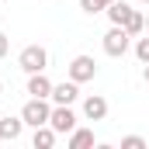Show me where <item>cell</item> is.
Returning a JSON list of instances; mask_svg holds the SVG:
<instances>
[{
  "instance_id": "obj_1",
  "label": "cell",
  "mask_w": 149,
  "mask_h": 149,
  "mask_svg": "<svg viewBox=\"0 0 149 149\" xmlns=\"http://www.w3.org/2000/svg\"><path fill=\"white\" fill-rule=\"evenodd\" d=\"M49 114H52L49 97H31V101H24V108H21V118H24V125H28V128L49 125Z\"/></svg>"
},
{
  "instance_id": "obj_2",
  "label": "cell",
  "mask_w": 149,
  "mask_h": 149,
  "mask_svg": "<svg viewBox=\"0 0 149 149\" xmlns=\"http://www.w3.org/2000/svg\"><path fill=\"white\" fill-rule=\"evenodd\" d=\"M17 66H21L24 73H42V70L49 66V49H45V45H24L21 56H17Z\"/></svg>"
},
{
  "instance_id": "obj_3",
  "label": "cell",
  "mask_w": 149,
  "mask_h": 149,
  "mask_svg": "<svg viewBox=\"0 0 149 149\" xmlns=\"http://www.w3.org/2000/svg\"><path fill=\"white\" fill-rule=\"evenodd\" d=\"M101 45H104V52H108L111 59H121V56L128 52V45H132V35H128V31H125L121 24H111Z\"/></svg>"
},
{
  "instance_id": "obj_4",
  "label": "cell",
  "mask_w": 149,
  "mask_h": 149,
  "mask_svg": "<svg viewBox=\"0 0 149 149\" xmlns=\"http://www.w3.org/2000/svg\"><path fill=\"white\" fill-rule=\"evenodd\" d=\"M49 125H52L59 135H70V132L76 128V111H73V104H52Z\"/></svg>"
},
{
  "instance_id": "obj_5",
  "label": "cell",
  "mask_w": 149,
  "mask_h": 149,
  "mask_svg": "<svg viewBox=\"0 0 149 149\" xmlns=\"http://www.w3.org/2000/svg\"><path fill=\"white\" fill-rule=\"evenodd\" d=\"M66 73L76 83H90L97 76V63H94V56H73V63L66 66Z\"/></svg>"
},
{
  "instance_id": "obj_6",
  "label": "cell",
  "mask_w": 149,
  "mask_h": 149,
  "mask_svg": "<svg viewBox=\"0 0 149 149\" xmlns=\"http://www.w3.org/2000/svg\"><path fill=\"white\" fill-rule=\"evenodd\" d=\"M76 97H80V83H76V80L52 83V94H49V101H52V104H73Z\"/></svg>"
},
{
  "instance_id": "obj_7",
  "label": "cell",
  "mask_w": 149,
  "mask_h": 149,
  "mask_svg": "<svg viewBox=\"0 0 149 149\" xmlns=\"http://www.w3.org/2000/svg\"><path fill=\"white\" fill-rule=\"evenodd\" d=\"M21 132H24V118H21V114H7V118H0V139H3V142H17Z\"/></svg>"
},
{
  "instance_id": "obj_8",
  "label": "cell",
  "mask_w": 149,
  "mask_h": 149,
  "mask_svg": "<svg viewBox=\"0 0 149 149\" xmlns=\"http://www.w3.org/2000/svg\"><path fill=\"white\" fill-rule=\"evenodd\" d=\"M83 118H87V121H104V118H108V101H104L101 94H90V97L83 101Z\"/></svg>"
},
{
  "instance_id": "obj_9",
  "label": "cell",
  "mask_w": 149,
  "mask_h": 149,
  "mask_svg": "<svg viewBox=\"0 0 149 149\" xmlns=\"http://www.w3.org/2000/svg\"><path fill=\"white\" fill-rule=\"evenodd\" d=\"M28 94L31 97H49L52 94V80L45 76V70L42 73H28Z\"/></svg>"
},
{
  "instance_id": "obj_10",
  "label": "cell",
  "mask_w": 149,
  "mask_h": 149,
  "mask_svg": "<svg viewBox=\"0 0 149 149\" xmlns=\"http://www.w3.org/2000/svg\"><path fill=\"white\" fill-rule=\"evenodd\" d=\"M56 139H59V132H56L52 125H38L35 135H31V146H35V149H52Z\"/></svg>"
},
{
  "instance_id": "obj_11",
  "label": "cell",
  "mask_w": 149,
  "mask_h": 149,
  "mask_svg": "<svg viewBox=\"0 0 149 149\" xmlns=\"http://www.w3.org/2000/svg\"><path fill=\"white\" fill-rule=\"evenodd\" d=\"M66 146H70V149H90V146H94V128H73Z\"/></svg>"
},
{
  "instance_id": "obj_12",
  "label": "cell",
  "mask_w": 149,
  "mask_h": 149,
  "mask_svg": "<svg viewBox=\"0 0 149 149\" xmlns=\"http://www.w3.org/2000/svg\"><path fill=\"white\" fill-rule=\"evenodd\" d=\"M104 14H108V21H111V24H125V21H128V14H132V7H128L125 0H114V3H108V10H104Z\"/></svg>"
},
{
  "instance_id": "obj_13",
  "label": "cell",
  "mask_w": 149,
  "mask_h": 149,
  "mask_svg": "<svg viewBox=\"0 0 149 149\" xmlns=\"http://www.w3.org/2000/svg\"><path fill=\"white\" fill-rule=\"evenodd\" d=\"M121 28H125V31H128L132 38H135V35H142V31H146V14H139V10H132V14H128V21H125Z\"/></svg>"
},
{
  "instance_id": "obj_14",
  "label": "cell",
  "mask_w": 149,
  "mask_h": 149,
  "mask_svg": "<svg viewBox=\"0 0 149 149\" xmlns=\"http://www.w3.org/2000/svg\"><path fill=\"white\" fill-rule=\"evenodd\" d=\"M108 3H114V0H80V10L83 14H104Z\"/></svg>"
},
{
  "instance_id": "obj_15",
  "label": "cell",
  "mask_w": 149,
  "mask_h": 149,
  "mask_svg": "<svg viewBox=\"0 0 149 149\" xmlns=\"http://www.w3.org/2000/svg\"><path fill=\"white\" fill-rule=\"evenodd\" d=\"M135 59H139L142 66L149 63V31H146L142 38H135Z\"/></svg>"
},
{
  "instance_id": "obj_16",
  "label": "cell",
  "mask_w": 149,
  "mask_h": 149,
  "mask_svg": "<svg viewBox=\"0 0 149 149\" xmlns=\"http://www.w3.org/2000/svg\"><path fill=\"white\" fill-rule=\"evenodd\" d=\"M121 149H146V139L142 135H125L121 139Z\"/></svg>"
},
{
  "instance_id": "obj_17",
  "label": "cell",
  "mask_w": 149,
  "mask_h": 149,
  "mask_svg": "<svg viewBox=\"0 0 149 149\" xmlns=\"http://www.w3.org/2000/svg\"><path fill=\"white\" fill-rule=\"evenodd\" d=\"M7 52H10V38H7V35H3V31H0V59H3Z\"/></svg>"
},
{
  "instance_id": "obj_18",
  "label": "cell",
  "mask_w": 149,
  "mask_h": 149,
  "mask_svg": "<svg viewBox=\"0 0 149 149\" xmlns=\"http://www.w3.org/2000/svg\"><path fill=\"white\" fill-rule=\"evenodd\" d=\"M142 80H146V83H149V63H146V70H142Z\"/></svg>"
},
{
  "instance_id": "obj_19",
  "label": "cell",
  "mask_w": 149,
  "mask_h": 149,
  "mask_svg": "<svg viewBox=\"0 0 149 149\" xmlns=\"http://www.w3.org/2000/svg\"><path fill=\"white\" fill-rule=\"evenodd\" d=\"M0 94H3V80H0Z\"/></svg>"
},
{
  "instance_id": "obj_20",
  "label": "cell",
  "mask_w": 149,
  "mask_h": 149,
  "mask_svg": "<svg viewBox=\"0 0 149 149\" xmlns=\"http://www.w3.org/2000/svg\"><path fill=\"white\" fill-rule=\"evenodd\" d=\"M146 31H149V17H146Z\"/></svg>"
},
{
  "instance_id": "obj_21",
  "label": "cell",
  "mask_w": 149,
  "mask_h": 149,
  "mask_svg": "<svg viewBox=\"0 0 149 149\" xmlns=\"http://www.w3.org/2000/svg\"><path fill=\"white\" fill-rule=\"evenodd\" d=\"M142 3H149V0H142Z\"/></svg>"
}]
</instances>
